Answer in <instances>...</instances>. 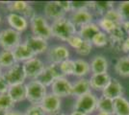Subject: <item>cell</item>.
<instances>
[{
    "mask_svg": "<svg viewBox=\"0 0 129 115\" xmlns=\"http://www.w3.org/2000/svg\"><path fill=\"white\" fill-rule=\"evenodd\" d=\"M51 29L53 38H58L61 41L68 42L72 36L77 34V28L68 17H63L51 22Z\"/></svg>",
    "mask_w": 129,
    "mask_h": 115,
    "instance_id": "cell-1",
    "label": "cell"
},
{
    "mask_svg": "<svg viewBox=\"0 0 129 115\" xmlns=\"http://www.w3.org/2000/svg\"><path fill=\"white\" fill-rule=\"evenodd\" d=\"M29 24H30V29L33 36L45 40H48L49 38H53L51 24H49L48 20L45 18L44 16H41V15L35 16L29 21Z\"/></svg>",
    "mask_w": 129,
    "mask_h": 115,
    "instance_id": "cell-2",
    "label": "cell"
},
{
    "mask_svg": "<svg viewBox=\"0 0 129 115\" xmlns=\"http://www.w3.org/2000/svg\"><path fill=\"white\" fill-rule=\"evenodd\" d=\"M26 86V100L32 104H41L43 98L47 94V87L37 80H31L25 83Z\"/></svg>",
    "mask_w": 129,
    "mask_h": 115,
    "instance_id": "cell-3",
    "label": "cell"
},
{
    "mask_svg": "<svg viewBox=\"0 0 129 115\" xmlns=\"http://www.w3.org/2000/svg\"><path fill=\"white\" fill-rule=\"evenodd\" d=\"M97 100L98 98L91 91L83 96L76 98L73 104V110H78L87 115L92 114L96 110Z\"/></svg>",
    "mask_w": 129,
    "mask_h": 115,
    "instance_id": "cell-4",
    "label": "cell"
},
{
    "mask_svg": "<svg viewBox=\"0 0 129 115\" xmlns=\"http://www.w3.org/2000/svg\"><path fill=\"white\" fill-rule=\"evenodd\" d=\"M19 43H21V34L12 28L0 31V46L3 50L13 51Z\"/></svg>",
    "mask_w": 129,
    "mask_h": 115,
    "instance_id": "cell-5",
    "label": "cell"
},
{
    "mask_svg": "<svg viewBox=\"0 0 129 115\" xmlns=\"http://www.w3.org/2000/svg\"><path fill=\"white\" fill-rule=\"evenodd\" d=\"M2 77L10 86L16 84H24L27 79L22 64L20 63H16L13 67L3 71Z\"/></svg>",
    "mask_w": 129,
    "mask_h": 115,
    "instance_id": "cell-6",
    "label": "cell"
},
{
    "mask_svg": "<svg viewBox=\"0 0 129 115\" xmlns=\"http://www.w3.org/2000/svg\"><path fill=\"white\" fill-rule=\"evenodd\" d=\"M61 77H64L62 74V72L60 70L59 64H55V63H49L48 65H45V68L43 69V71L39 75V77L36 79L37 81L42 82L43 85L51 86V84L56 81L57 79H59Z\"/></svg>",
    "mask_w": 129,
    "mask_h": 115,
    "instance_id": "cell-7",
    "label": "cell"
},
{
    "mask_svg": "<svg viewBox=\"0 0 129 115\" xmlns=\"http://www.w3.org/2000/svg\"><path fill=\"white\" fill-rule=\"evenodd\" d=\"M7 9L11 13L18 14L22 17H24L29 21L35 16H37L36 12L32 6L26 1H13L7 3Z\"/></svg>",
    "mask_w": 129,
    "mask_h": 115,
    "instance_id": "cell-8",
    "label": "cell"
},
{
    "mask_svg": "<svg viewBox=\"0 0 129 115\" xmlns=\"http://www.w3.org/2000/svg\"><path fill=\"white\" fill-rule=\"evenodd\" d=\"M22 67H23V70H24V73L26 75L27 79L36 80L39 77V75L45 68V65L41 59H39L37 57H34L31 60L23 62Z\"/></svg>",
    "mask_w": 129,
    "mask_h": 115,
    "instance_id": "cell-9",
    "label": "cell"
},
{
    "mask_svg": "<svg viewBox=\"0 0 129 115\" xmlns=\"http://www.w3.org/2000/svg\"><path fill=\"white\" fill-rule=\"evenodd\" d=\"M44 17L47 20H51L53 22L55 20L61 19L63 17H66L67 11L64 9V7L61 4V1H50L47 2L44 8Z\"/></svg>",
    "mask_w": 129,
    "mask_h": 115,
    "instance_id": "cell-10",
    "label": "cell"
},
{
    "mask_svg": "<svg viewBox=\"0 0 129 115\" xmlns=\"http://www.w3.org/2000/svg\"><path fill=\"white\" fill-rule=\"evenodd\" d=\"M47 60L50 63L60 64L64 60H70V50L64 45H54L47 50Z\"/></svg>",
    "mask_w": 129,
    "mask_h": 115,
    "instance_id": "cell-11",
    "label": "cell"
},
{
    "mask_svg": "<svg viewBox=\"0 0 129 115\" xmlns=\"http://www.w3.org/2000/svg\"><path fill=\"white\" fill-rule=\"evenodd\" d=\"M51 93L59 98L70 97L72 94V83L66 78L61 77L51 84Z\"/></svg>",
    "mask_w": 129,
    "mask_h": 115,
    "instance_id": "cell-12",
    "label": "cell"
},
{
    "mask_svg": "<svg viewBox=\"0 0 129 115\" xmlns=\"http://www.w3.org/2000/svg\"><path fill=\"white\" fill-rule=\"evenodd\" d=\"M70 19L76 28L80 29L81 27L92 22L93 15L88 8H82L71 12Z\"/></svg>",
    "mask_w": 129,
    "mask_h": 115,
    "instance_id": "cell-13",
    "label": "cell"
},
{
    "mask_svg": "<svg viewBox=\"0 0 129 115\" xmlns=\"http://www.w3.org/2000/svg\"><path fill=\"white\" fill-rule=\"evenodd\" d=\"M46 115H54L60 112L62 101L53 93H47L40 104Z\"/></svg>",
    "mask_w": 129,
    "mask_h": 115,
    "instance_id": "cell-14",
    "label": "cell"
},
{
    "mask_svg": "<svg viewBox=\"0 0 129 115\" xmlns=\"http://www.w3.org/2000/svg\"><path fill=\"white\" fill-rule=\"evenodd\" d=\"M23 42L32 50L33 53L35 54L36 57L38 55H41V54H43V53L47 52V50L49 48L47 40L43 39V38H38V37H35L33 35L28 36Z\"/></svg>",
    "mask_w": 129,
    "mask_h": 115,
    "instance_id": "cell-15",
    "label": "cell"
},
{
    "mask_svg": "<svg viewBox=\"0 0 129 115\" xmlns=\"http://www.w3.org/2000/svg\"><path fill=\"white\" fill-rule=\"evenodd\" d=\"M123 92V85L121 84V82H119L118 79L112 78L110 82L108 83V85L102 91V96L114 101L119 97H122Z\"/></svg>",
    "mask_w": 129,
    "mask_h": 115,
    "instance_id": "cell-16",
    "label": "cell"
},
{
    "mask_svg": "<svg viewBox=\"0 0 129 115\" xmlns=\"http://www.w3.org/2000/svg\"><path fill=\"white\" fill-rule=\"evenodd\" d=\"M6 20L12 29H14L15 31L20 34L24 32L29 25L28 19H26L24 17H22L18 14H15V13H10L6 17Z\"/></svg>",
    "mask_w": 129,
    "mask_h": 115,
    "instance_id": "cell-17",
    "label": "cell"
},
{
    "mask_svg": "<svg viewBox=\"0 0 129 115\" xmlns=\"http://www.w3.org/2000/svg\"><path fill=\"white\" fill-rule=\"evenodd\" d=\"M112 77L108 73H103V74H91L89 81L91 84V88L96 91H103L105 87L110 82Z\"/></svg>",
    "mask_w": 129,
    "mask_h": 115,
    "instance_id": "cell-18",
    "label": "cell"
},
{
    "mask_svg": "<svg viewBox=\"0 0 129 115\" xmlns=\"http://www.w3.org/2000/svg\"><path fill=\"white\" fill-rule=\"evenodd\" d=\"M13 54L15 57V60L17 63H23L27 60H31L32 58L36 57L33 51L24 42L19 43L15 49L13 50Z\"/></svg>",
    "mask_w": 129,
    "mask_h": 115,
    "instance_id": "cell-19",
    "label": "cell"
},
{
    "mask_svg": "<svg viewBox=\"0 0 129 115\" xmlns=\"http://www.w3.org/2000/svg\"><path fill=\"white\" fill-rule=\"evenodd\" d=\"M91 74H103L107 73L109 63L107 59L101 55L94 56L90 62Z\"/></svg>",
    "mask_w": 129,
    "mask_h": 115,
    "instance_id": "cell-20",
    "label": "cell"
},
{
    "mask_svg": "<svg viewBox=\"0 0 129 115\" xmlns=\"http://www.w3.org/2000/svg\"><path fill=\"white\" fill-rule=\"evenodd\" d=\"M91 84L90 81L86 78H80L75 82L72 83V94L71 96L73 97H80L85 94L91 92Z\"/></svg>",
    "mask_w": 129,
    "mask_h": 115,
    "instance_id": "cell-21",
    "label": "cell"
},
{
    "mask_svg": "<svg viewBox=\"0 0 129 115\" xmlns=\"http://www.w3.org/2000/svg\"><path fill=\"white\" fill-rule=\"evenodd\" d=\"M100 31H101V30H100V28L98 27L97 23L91 22L90 24H87L85 26L81 27L80 29L77 31V34H78L83 39L88 40V41H91L92 38H93L97 33H99Z\"/></svg>",
    "mask_w": 129,
    "mask_h": 115,
    "instance_id": "cell-22",
    "label": "cell"
},
{
    "mask_svg": "<svg viewBox=\"0 0 129 115\" xmlns=\"http://www.w3.org/2000/svg\"><path fill=\"white\" fill-rule=\"evenodd\" d=\"M8 94L13 99L15 103H20L26 100V86L24 84H16L11 85L8 90Z\"/></svg>",
    "mask_w": 129,
    "mask_h": 115,
    "instance_id": "cell-23",
    "label": "cell"
},
{
    "mask_svg": "<svg viewBox=\"0 0 129 115\" xmlns=\"http://www.w3.org/2000/svg\"><path fill=\"white\" fill-rule=\"evenodd\" d=\"M96 110L100 113L114 115V101L104 96H100L97 100Z\"/></svg>",
    "mask_w": 129,
    "mask_h": 115,
    "instance_id": "cell-24",
    "label": "cell"
},
{
    "mask_svg": "<svg viewBox=\"0 0 129 115\" xmlns=\"http://www.w3.org/2000/svg\"><path fill=\"white\" fill-rule=\"evenodd\" d=\"M114 115H129V101L123 96L114 100Z\"/></svg>",
    "mask_w": 129,
    "mask_h": 115,
    "instance_id": "cell-25",
    "label": "cell"
},
{
    "mask_svg": "<svg viewBox=\"0 0 129 115\" xmlns=\"http://www.w3.org/2000/svg\"><path fill=\"white\" fill-rule=\"evenodd\" d=\"M17 63L15 60L13 51L9 50H2L0 52V67L2 69H9Z\"/></svg>",
    "mask_w": 129,
    "mask_h": 115,
    "instance_id": "cell-26",
    "label": "cell"
},
{
    "mask_svg": "<svg viewBox=\"0 0 129 115\" xmlns=\"http://www.w3.org/2000/svg\"><path fill=\"white\" fill-rule=\"evenodd\" d=\"M115 71L118 76L128 78L129 77V59L127 56L120 57L115 63Z\"/></svg>",
    "mask_w": 129,
    "mask_h": 115,
    "instance_id": "cell-27",
    "label": "cell"
},
{
    "mask_svg": "<svg viewBox=\"0 0 129 115\" xmlns=\"http://www.w3.org/2000/svg\"><path fill=\"white\" fill-rule=\"evenodd\" d=\"M75 64V70H74V75L73 76L77 78H85L90 72H91V66L90 63L83 59H77L74 60Z\"/></svg>",
    "mask_w": 129,
    "mask_h": 115,
    "instance_id": "cell-28",
    "label": "cell"
},
{
    "mask_svg": "<svg viewBox=\"0 0 129 115\" xmlns=\"http://www.w3.org/2000/svg\"><path fill=\"white\" fill-rule=\"evenodd\" d=\"M112 9H114L113 2H90V11L92 10L101 17Z\"/></svg>",
    "mask_w": 129,
    "mask_h": 115,
    "instance_id": "cell-29",
    "label": "cell"
},
{
    "mask_svg": "<svg viewBox=\"0 0 129 115\" xmlns=\"http://www.w3.org/2000/svg\"><path fill=\"white\" fill-rule=\"evenodd\" d=\"M16 103L8 93L0 94V112H8L14 110Z\"/></svg>",
    "mask_w": 129,
    "mask_h": 115,
    "instance_id": "cell-30",
    "label": "cell"
},
{
    "mask_svg": "<svg viewBox=\"0 0 129 115\" xmlns=\"http://www.w3.org/2000/svg\"><path fill=\"white\" fill-rule=\"evenodd\" d=\"M60 70L62 74L64 76H73L74 75V70H75V64L73 60H67L61 62L59 64Z\"/></svg>",
    "mask_w": 129,
    "mask_h": 115,
    "instance_id": "cell-31",
    "label": "cell"
},
{
    "mask_svg": "<svg viewBox=\"0 0 129 115\" xmlns=\"http://www.w3.org/2000/svg\"><path fill=\"white\" fill-rule=\"evenodd\" d=\"M97 25H98V27L100 28L101 31H103L104 33H106L107 35L111 34L113 31H115L118 28V26L115 23H113L112 21H110L109 19H107V18H105V17H103L98 19Z\"/></svg>",
    "mask_w": 129,
    "mask_h": 115,
    "instance_id": "cell-32",
    "label": "cell"
},
{
    "mask_svg": "<svg viewBox=\"0 0 129 115\" xmlns=\"http://www.w3.org/2000/svg\"><path fill=\"white\" fill-rule=\"evenodd\" d=\"M91 42L92 46L94 45L96 47H104L109 43V37L106 33H104L103 31H100L92 38Z\"/></svg>",
    "mask_w": 129,
    "mask_h": 115,
    "instance_id": "cell-33",
    "label": "cell"
},
{
    "mask_svg": "<svg viewBox=\"0 0 129 115\" xmlns=\"http://www.w3.org/2000/svg\"><path fill=\"white\" fill-rule=\"evenodd\" d=\"M103 17H105V18H107L109 19L110 21H112L113 23H115L118 27H121V25H122V23H123V20H122V18H121V16L119 15V13L117 9H112V10H110L109 12H107Z\"/></svg>",
    "mask_w": 129,
    "mask_h": 115,
    "instance_id": "cell-34",
    "label": "cell"
},
{
    "mask_svg": "<svg viewBox=\"0 0 129 115\" xmlns=\"http://www.w3.org/2000/svg\"><path fill=\"white\" fill-rule=\"evenodd\" d=\"M121 16L123 22L129 21V1H122L120 2L117 9Z\"/></svg>",
    "mask_w": 129,
    "mask_h": 115,
    "instance_id": "cell-35",
    "label": "cell"
},
{
    "mask_svg": "<svg viewBox=\"0 0 129 115\" xmlns=\"http://www.w3.org/2000/svg\"><path fill=\"white\" fill-rule=\"evenodd\" d=\"M91 50H92V44L91 41L85 40L83 41V43L81 44V46L77 50H75V52L78 55L82 56V57H86L91 54Z\"/></svg>",
    "mask_w": 129,
    "mask_h": 115,
    "instance_id": "cell-36",
    "label": "cell"
},
{
    "mask_svg": "<svg viewBox=\"0 0 129 115\" xmlns=\"http://www.w3.org/2000/svg\"><path fill=\"white\" fill-rule=\"evenodd\" d=\"M83 41H84V39L81 38L78 34H76V35L72 36L68 40V44L70 45L71 48H73L74 50H77L81 46V44L83 43Z\"/></svg>",
    "mask_w": 129,
    "mask_h": 115,
    "instance_id": "cell-37",
    "label": "cell"
},
{
    "mask_svg": "<svg viewBox=\"0 0 129 115\" xmlns=\"http://www.w3.org/2000/svg\"><path fill=\"white\" fill-rule=\"evenodd\" d=\"M24 115H46L45 112L43 111L42 106L40 104L36 105H31L30 107H28L25 111Z\"/></svg>",
    "mask_w": 129,
    "mask_h": 115,
    "instance_id": "cell-38",
    "label": "cell"
},
{
    "mask_svg": "<svg viewBox=\"0 0 129 115\" xmlns=\"http://www.w3.org/2000/svg\"><path fill=\"white\" fill-rule=\"evenodd\" d=\"M10 85L6 82L3 77H0V94H6L8 93Z\"/></svg>",
    "mask_w": 129,
    "mask_h": 115,
    "instance_id": "cell-39",
    "label": "cell"
},
{
    "mask_svg": "<svg viewBox=\"0 0 129 115\" xmlns=\"http://www.w3.org/2000/svg\"><path fill=\"white\" fill-rule=\"evenodd\" d=\"M120 50H121L122 52H124V53H126V54L129 52V37H126V38H125V39H124L122 44H121Z\"/></svg>",
    "mask_w": 129,
    "mask_h": 115,
    "instance_id": "cell-40",
    "label": "cell"
},
{
    "mask_svg": "<svg viewBox=\"0 0 129 115\" xmlns=\"http://www.w3.org/2000/svg\"><path fill=\"white\" fill-rule=\"evenodd\" d=\"M121 28L123 29V31L127 35V37H129V21L123 22L122 25H121Z\"/></svg>",
    "mask_w": 129,
    "mask_h": 115,
    "instance_id": "cell-41",
    "label": "cell"
},
{
    "mask_svg": "<svg viewBox=\"0 0 129 115\" xmlns=\"http://www.w3.org/2000/svg\"><path fill=\"white\" fill-rule=\"evenodd\" d=\"M0 115H24L23 113H20L18 111H8V112H0Z\"/></svg>",
    "mask_w": 129,
    "mask_h": 115,
    "instance_id": "cell-42",
    "label": "cell"
},
{
    "mask_svg": "<svg viewBox=\"0 0 129 115\" xmlns=\"http://www.w3.org/2000/svg\"><path fill=\"white\" fill-rule=\"evenodd\" d=\"M70 115H87V114L81 112V111H78V110H72V112Z\"/></svg>",
    "mask_w": 129,
    "mask_h": 115,
    "instance_id": "cell-43",
    "label": "cell"
},
{
    "mask_svg": "<svg viewBox=\"0 0 129 115\" xmlns=\"http://www.w3.org/2000/svg\"><path fill=\"white\" fill-rule=\"evenodd\" d=\"M2 74H3V70H2V68L0 67V77H2Z\"/></svg>",
    "mask_w": 129,
    "mask_h": 115,
    "instance_id": "cell-44",
    "label": "cell"
},
{
    "mask_svg": "<svg viewBox=\"0 0 129 115\" xmlns=\"http://www.w3.org/2000/svg\"><path fill=\"white\" fill-rule=\"evenodd\" d=\"M96 115H110V114H106V113H100V112H98Z\"/></svg>",
    "mask_w": 129,
    "mask_h": 115,
    "instance_id": "cell-45",
    "label": "cell"
},
{
    "mask_svg": "<svg viewBox=\"0 0 129 115\" xmlns=\"http://www.w3.org/2000/svg\"><path fill=\"white\" fill-rule=\"evenodd\" d=\"M127 58H128V59H129V52H128V53H127Z\"/></svg>",
    "mask_w": 129,
    "mask_h": 115,
    "instance_id": "cell-46",
    "label": "cell"
},
{
    "mask_svg": "<svg viewBox=\"0 0 129 115\" xmlns=\"http://www.w3.org/2000/svg\"><path fill=\"white\" fill-rule=\"evenodd\" d=\"M1 20H2V18H1V16H0V23H1Z\"/></svg>",
    "mask_w": 129,
    "mask_h": 115,
    "instance_id": "cell-47",
    "label": "cell"
}]
</instances>
